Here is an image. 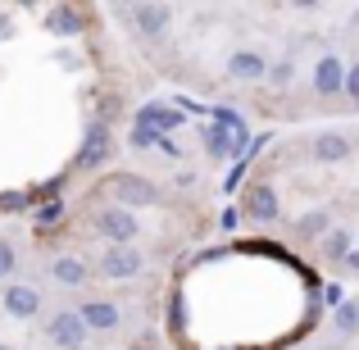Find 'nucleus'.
<instances>
[{"label":"nucleus","instance_id":"obj_1","mask_svg":"<svg viewBox=\"0 0 359 350\" xmlns=\"http://www.w3.org/2000/svg\"><path fill=\"white\" fill-rule=\"evenodd\" d=\"M205 150H210L214 159L250 155V132H245V128H223V123H210V128H205Z\"/></svg>","mask_w":359,"mask_h":350},{"label":"nucleus","instance_id":"obj_2","mask_svg":"<svg viewBox=\"0 0 359 350\" xmlns=\"http://www.w3.org/2000/svg\"><path fill=\"white\" fill-rule=\"evenodd\" d=\"M123 14L137 23V32L146 36V41H159V36L173 27V5H128Z\"/></svg>","mask_w":359,"mask_h":350},{"label":"nucleus","instance_id":"obj_3","mask_svg":"<svg viewBox=\"0 0 359 350\" xmlns=\"http://www.w3.org/2000/svg\"><path fill=\"white\" fill-rule=\"evenodd\" d=\"M96 228L100 236H109V241H118V245H128L132 236H137V214H128V210H118V205H109L105 214H96Z\"/></svg>","mask_w":359,"mask_h":350},{"label":"nucleus","instance_id":"obj_4","mask_svg":"<svg viewBox=\"0 0 359 350\" xmlns=\"http://www.w3.org/2000/svg\"><path fill=\"white\" fill-rule=\"evenodd\" d=\"M46 337H50L60 350H78L82 342H87V328H82L78 314H69V309H64V314H55L50 323H46Z\"/></svg>","mask_w":359,"mask_h":350},{"label":"nucleus","instance_id":"obj_5","mask_svg":"<svg viewBox=\"0 0 359 350\" xmlns=\"http://www.w3.org/2000/svg\"><path fill=\"white\" fill-rule=\"evenodd\" d=\"M109 191H114V201H123V205H155V201H159L155 187L141 182V177H132V173L114 177V182H109ZM123 205H118V210H123Z\"/></svg>","mask_w":359,"mask_h":350},{"label":"nucleus","instance_id":"obj_6","mask_svg":"<svg viewBox=\"0 0 359 350\" xmlns=\"http://www.w3.org/2000/svg\"><path fill=\"white\" fill-rule=\"evenodd\" d=\"M100 273H105V278H132V273H141V250H132V245L105 250L100 255Z\"/></svg>","mask_w":359,"mask_h":350},{"label":"nucleus","instance_id":"obj_7","mask_svg":"<svg viewBox=\"0 0 359 350\" xmlns=\"http://www.w3.org/2000/svg\"><path fill=\"white\" fill-rule=\"evenodd\" d=\"M5 309L14 318H36V309H41V291L27 287V282H14V287H5Z\"/></svg>","mask_w":359,"mask_h":350},{"label":"nucleus","instance_id":"obj_8","mask_svg":"<svg viewBox=\"0 0 359 350\" xmlns=\"http://www.w3.org/2000/svg\"><path fill=\"white\" fill-rule=\"evenodd\" d=\"M245 214H250V219H259V223H273L282 214V205H278V191H273V187H250V191H245Z\"/></svg>","mask_w":359,"mask_h":350},{"label":"nucleus","instance_id":"obj_9","mask_svg":"<svg viewBox=\"0 0 359 350\" xmlns=\"http://www.w3.org/2000/svg\"><path fill=\"white\" fill-rule=\"evenodd\" d=\"M82 328H96V332H114L118 328V305H109V300H87V305L78 309Z\"/></svg>","mask_w":359,"mask_h":350},{"label":"nucleus","instance_id":"obj_10","mask_svg":"<svg viewBox=\"0 0 359 350\" xmlns=\"http://www.w3.org/2000/svg\"><path fill=\"white\" fill-rule=\"evenodd\" d=\"M341 78H346V64L337 60V55H323V60L314 64V87L323 91V96H337V91H341Z\"/></svg>","mask_w":359,"mask_h":350},{"label":"nucleus","instance_id":"obj_11","mask_svg":"<svg viewBox=\"0 0 359 350\" xmlns=\"http://www.w3.org/2000/svg\"><path fill=\"white\" fill-rule=\"evenodd\" d=\"M46 32L50 36H78L82 32V9L78 5H55L46 18Z\"/></svg>","mask_w":359,"mask_h":350},{"label":"nucleus","instance_id":"obj_12","mask_svg":"<svg viewBox=\"0 0 359 350\" xmlns=\"http://www.w3.org/2000/svg\"><path fill=\"white\" fill-rule=\"evenodd\" d=\"M141 128H150V132H159V137H168V132H177L182 128V114L177 109H164V105H141Z\"/></svg>","mask_w":359,"mask_h":350},{"label":"nucleus","instance_id":"obj_13","mask_svg":"<svg viewBox=\"0 0 359 350\" xmlns=\"http://www.w3.org/2000/svg\"><path fill=\"white\" fill-rule=\"evenodd\" d=\"M109 132L105 128H91L87 132V146H82V155H78V168H96V164H105L109 159Z\"/></svg>","mask_w":359,"mask_h":350},{"label":"nucleus","instance_id":"obj_14","mask_svg":"<svg viewBox=\"0 0 359 350\" xmlns=\"http://www.w3.org/2000/svg\"><path fill=\"white\" fill-rule=\"evenodd\" d=\"M264 69H269V64H264V55H255V51H237V55L228 60V73H232L237 82H259Z\"/></svg>","mask_w":359,"mask_h":350},{"label":"nucleus","instance_id":"obj_15","mask_svg":"<svg viewBox=\"0 0 359 350\" xmlns=\"http://www.w3.org/2000/svg\"><path fill=\"white\" fill-rule=\"evenodd\" d=\"M314 155H318V159H327V164H337V159L351 155V137H341V132H327V137H318V141H314Z\"/></svg>","mask_w":359,"mask_h":350},{"label":"nucleus","instance_id":"obj_16","mask_svg":"<svg viewBox=\"0 0 359 350\" xmlns=\"http://www.w3.org/2000/svg\"><path fill=\"white\" fill-rule=\"evenodd\" d=\"M50 273H55V282H60V287H82V282H87V269H82V260H69V255H64V260H55Z\"/></svg>","mask_w":359,"mask_h":350},{"label":"nucleus","instance_id":"obj_17","mask_svg":"<svg viewBox=\"0 0 359 350\" xmlns=\"http://www.w3.org/2000/svg\"><path fill=\"white\" fill-rule=\"evenodd\" d=\"M264 78H269L273 87H291V78H296V69H291V60H278L273 69H264Z\"/></svg>","mask_w":359,"mask_h":350},{"label":"nucleus","instance_id":"obj_18","mask_svg":"<svg viewBox=\"0 0 359 350\" xmlns=\"http://www.w3.org/2000/svg\"><path fill=\"white\" fill-rule=\"evenodd\" d=\"M332 260H346L351 255V232H327V245H323Z\"/></svg>","mask_w":359,"mask_h":350},{"label":"nucleus","instance_id":"obj_19","mask_svg":"<svg viewBox=\"0 0 359 350\" xmlns=\"http://www.w3.org/2000/svg\"><path fill=\"white\" fill-rule=\"evenodd\" d=\"M27 205H32V196H23V191H5V196H0V210H5V214L27 210Z\"/></svg>","mask_w":359,"mask_h":350},{"label":"nucleus","instance_id":"obj_20","mask_svg":"<svg viewBox=\"0 0 359 350\" xmlns=\"http://www.w3.org/2000/svg\"><path fill=\"white\" fill-rule=\"evenodd\" d=\"M132 146H137V150L159 146V132H150V128H141V123H137V128H132Z\"/></svg>","mask_w":359,"mask_h":350},{"label":"nucleus","instance_id":"obj_21","mask_svg":"<svg viewBox=\"0 0 359 350\" xmlns=\"http://www.w3.org/2000/svg\"><path fill=\"white\" fill-rule=\"evenodd\" d=\"M60 219H64V205L60 201L41 205V214H36V223H41V228H50V223H60Z\"/></svg>","mask_w":359,"mask_h":350},{"label":"nucleus","instance_id":"obj_22","mask_svg":"<svg viewBox=\"0 0 359 350\" xmlns=\"http://www.w3.org/2000/svg\"><path fill=\"white\" fill-rule=\"evenodd\" d=\"M355 318H359V309L351 305V300H346V305L337 309V328H341V332H355Z\"/></svg>","mask_w":359,"mask_h":350},{"label":"nucleus","instance_id":"obj_23","mask_svg":"<svg viewBox=\"0 0 359 350\" xmlns=\"http://www.w3.org/2000/svg\"><path fill=\"white\" fill-rule=\"evenodd\" d=\"M9 273H14V245L0 241V278H9Z\"/></svg>","mask_w":359,"mask_h":350},{"label":"nucleus","instance_id":"obj_24","mask_svg":"<svg viewBox=\"0 0 359 350\" xmlns=\"http://www.w3.org/2000/svg\"><path fill=\"white\" fill-rule=\"evenodd\" d=\"M341 91H346V96H359V73H355V69H346V78H341Z\"/></svg>","mask_w":359,"mask_h":350},{"label":"nucleus","instance_id":"obj_25","mask_svg":"<svg viewBox=\"0 0 359 350\" xmlns=\"http://www.w3.org/2000/svg\"><path fill=\"white\" fill-rule=\"evenodd\" d=\"M318 228L327 232V214H323V219H305V223H300V232H318Z\"/></svg>","mask_w":359,"mask_h":350},{"label":"nucleus","instance_id":"obj_26","mask_svg":"<svg viewBox=\"0 0 359 350\" xmlns=\"http://www.w3.org/2000/svg\"><path fill=\"white\" fill-rule=\"evenodd\" d=\"M0 36H9V18L5 14H0Z\"/></svg>","mask_w":359,"mask_h":350},{"label":"nucleus","instance_id":"obj_27","mask_svg":"<svg viewBox=\"0 0 359 350\" xmlns=\"http://www.w3.org/2000/svg\"><path fill=\"white\" fill-rule=\"evenodd\" d=\"M0 350H9V346H0Z\"/></svg>","mask_w":359,"mask_h":350}]
</instances>
